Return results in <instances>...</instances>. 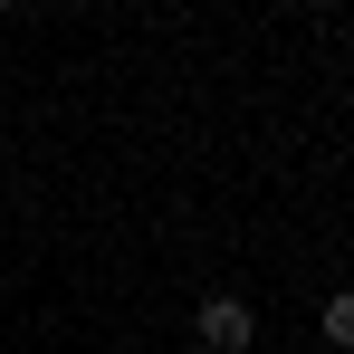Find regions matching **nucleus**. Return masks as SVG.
I'll list each match as a JSON object with an SVG mask.
<instances>
[{
	"label": "nucleus",
	"mask_w": 354,
	"mask_h": 354,
	"mask_svg": "<svg viewBox=\"0 0 354 354\" xmlns=\"http://www.w3.org/2000/svg\"><path fill=\"white\" fill-rule=\"evenodd\" d=\"M316 326H326V345H345V354H354V288H345V297H326V316H316Z\"/></svg>",
	"instance_id": "f03ea898"
},
{
	"label": "nucleus",
	"mask_w": 354,
	"mask_h": 354,
	"mask_svg": "<svg viewBox=\"0 0 354 354\" xmlns=\"http://www.w3.org/2000/svg\"><path fill=\"white\" fill-rule=\"evenodd\" d=\"M249 335H259L249 297H201V354H249Z\"/></svg>",
	"instance_id": "f257e3e1"
}]
</instances>
